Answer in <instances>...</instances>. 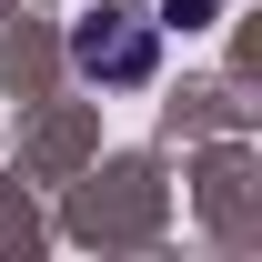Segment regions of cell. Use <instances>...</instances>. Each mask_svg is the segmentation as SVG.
<instances>
[{"label":"cell","mask_w":262,"mask_h":262,"mask_svg":"<svg viewBox=\"0 0 262 262\" xmlns=\"http://www.w3.org/2000/svg\"><path fill=\"white\" fill-rule=\"evenodd\" d=\"M151 20H131V10H91L81 31H71V61L91 71V81H151Z\"/></svg>","instance_id":"1"}]
</instances>
